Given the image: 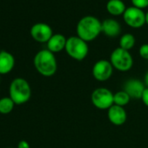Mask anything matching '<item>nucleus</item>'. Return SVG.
Masks as SVG:
<instances>
[{
    "label": "nucleus",
    "mask_w": 148,
    "mask_h": 148,
    "mask_svg": "<svg viewBox=\"0 0 148 148\" xmlns=\"http://www.w3.org/2000/svg\"><path fill=\"white\" fill-rule=\"evenodd\" d=\"M76 31L78 37L90 42L102 32V22L94 16H85L78 22Z\"/></svg>",
    "instance_id": "nucleus-1"
},
{
    "label": "nucleus",
    "mask_w": 148,
    "mask_h": 148,
    "mask_svg": "<svg viewBox=\"0 0 148 148\" xmlns=\"http://www.w3.org/2000/svg\"><path fill=\"white\" fill-rule=\"evenodd\" d=\"M34 66L37 71L45 77H51L58 70V63L53 52L48 49L41 50L34 57Z\"/></svg>",
    "instance_id": "nucleus-2"
},
{
    "label": "nucleus",
    "mask_w": 148,
    "mask_h": 148,
    "mask_svg": "<svg viewBox=\"0 0 148 148\" xmlns=\"http://www.w3.org/2000/svg\"><path fill=\"white\" fill-rule=\"evenodd\" d=\"M9 97L15 105H23L28 102L32 97V88L28 81L23 78L14 79L10 84Z\"/></svg>",
    "instance_id": "nucleus-3"
},
{
    "label": "nucleus",
    "mask_w": 148,
    "mask_h": 148,
    "mask_svg": "<svg viewBox=\"0 0 148 148\" xmlns=\"http://www.w3.org/2000/svg\"><path fill=\"white\" fill-rule=\"evenodd\" d=\"M64 50L69 57L78 61L85 59L89 52L87 42L78 36H71L67 38Z\"/></svg>",
    "instance_id": "nucleus-4"
},
{
    "label": "nucleus",
    "mask_w": 148,
    "mask_h": 148,
    "mask_svg": "<svg viewBox=\"0 0 148 148\" xmlns=\"http://www.w3.org/2000/svg\"><path fill=\"white\" fill-rule=\"evenodd\" d=\"M110 62L114 69L122 72L131 70L133 65V58L129 51L120 47L112 51L110 56Z\"/></svg>",
    "instance_id": "nucleus-5"
},
{
    "label": "nucleus",
    "mask_w": 148,
    "mask_h": 148,
    "mask_svg": "<svg viewBox=\"0 0 148 148\" xmlns=\"http://www.w3.org/2000/svg\"><path fill=\"white\" fill-rule=\"evenodd\" d=\"M92 105L99 110H108L114 105V93L105 87L95 89L91 95Z\"/></svg>",
    "instance_id": "nucleus-6"
},
{
    "label": "nucleus",
    "mask_w": 148,
    "mask_h": 148,
    "mask_svg": "<svg viewBox=\"0 0 148 148\" xmlns=\"http://www.w3.org/2000/svg\"><path fill=\"white\" fill-rule=\"evenodd\" d=\"M124 21L132 28H140L145 24V13L135 6L126 8L123 14Z\"/></svg>",
    "instance_id": "nucleus-7"
},
{
    "label": "nucleus",
    "mask_w": 148,
    "mask_h": 148,
    "mask_svg": "<svg viewBox=\"0 0 148 148\" xmlns=\"http://www.w3.org/2000/svg\"><path fill=\"white\" fill-rule=\"evenodd\" d=\"M113 70L114 68L110 60L100 59L93 64L92 72L93 78L99 82H105L112 77Z\"/></svg>",
    "instance_id": "nucleus-8"
},
{
    "label": "nucleus",
    "mask_w": 148,
    "mask_h": 148,
    "mask_svg": "<svg viewBox=\"0 0 148 148\" xmlns=\"http://www.w3.org/2000/svg\"><path fill=\"white\" fill-rule=\"evenodd\" d=\"M32 38L39 43H47L52 37V29L45 23H37L33 25L30 31Z\"/></svg>",
    "instance_id": "nucleus-9"
},
{
    "label": "nucleus",
    "mask_w": 148,
    "mask_h": 148,
    "mask_svg": "<svg viewBox=\"0 0 148 148\" xmlns=\"http://www.w3.org/2000/svg\"><path fill=\"white\" fill-rule=\"evenodd\" d=\"M145 89V86L144 82L137 79H128L125 85L123 90L130 96L131 99H141L142 94Z\"/></svg>",
    "instance_id": "nucleus-10"
},
{
    "label": "nucleus",
    "mask_w": 148,
    "mask_h": 148,
    "mask_svg": "<svg viewBox=\"0 0 148 148\" xmlns=\"http://www.w3.org/2000/svg\"><path fill=\"white\" fill-rule=\"evenodd\" d=\"M107 117L109 121L112 125H122L125 123L127 119V113L123 106L113 105L108 109Z\"/></svg>",
    "instance_id": "nucleus-11"
},
{
    "label": "nucleus",
    "mask_w": 148,
    "mask_h": 148,
    "mask_svg": "<svg viewBox=\"0 0 148 148\" xmlns=\"http://www.w3.org/2000/svg\"><path fill=\"white\" fill-rule=\"evenodd\" d=\"M15 65V58L12 53L6 51H0V75L10 73Z\"/></svg>",
    "instance_id": "nucleus-12"
},
{
    "label": "nucleus",
    "mask_w": 148,
    "mask_h": 148,
    "mask_svg": "<svg viewBox=\"0 0 148 148\" xmlns=\"http://www.w3.org/2000/svg\"><path fill=\"white\" fill-rule=\"evenodd\" d=\"M102 32L109 38H115L120 34L121 25L115 19H106L102 22Z\"/></svg>",
    "instance_id": "nucleus-13"
},
{
    "label": "nucleus",
    "mask_w": 148,
    "mask_h": 148,
    "mask_svg": "<svg viewBox=\"0 0 148 148\" xmlns=\"http://www.w3.org/2000/svg\"><path fill=\"white\" fill-rule=\"evenodd\" d=\"M66 41L67 38L63 34H53L52 37L49 39V41L46 43L47 49L53 53L60 52L61 51L64 50Z\"/></svg>",
    "instance_id": "nucleus-14"
},
{
    "label": "nucleus",
    "mask_w": 148,
    "mask_h": 148,
    "mask_svg": "<svg viewBox=\"0 0 148 148\" xmlns=\"http://www.w3.org/2000/svg\"><path fill=\"white\" fill-rule=\"evenodd\" d=\"M106 9L110 14L113 16H119L124 14L126 7L122 0H109L106 4Z\"/></svg>",
    "instance_id": "nucleus-15"
},
{
    "label": "nucleus",
    "mask_w": 148,
    "mask_h": 148,
    "mask_svg": "<svg viewBox=\"0 0 148 148\" xmlns=\"http://www.w3.org/2000/svg\"><path fill=\"white\" fill-rule=\"evenodd\" d=\"M135 42H136L135 37L132 34L125 33L122 35L119 39V47L124 50L130 51L135 45Z\"/></svg>",
    "instance_id": "nucleus-16"
},
{
    "label": "nucleus",
    "mask_w": 148,
    "mask_h": 148,
    "mask_svg": "<svg viewBox=\"0 0 148 148\" xmlns=\"http://www.w3.org/2000/svg\"><path fill=\"white\" fill-rule=\"evenodd\" d=\"M15 103L10 97H4L0 99V113L9 114L14 109Z\"/></svg>",
    "instance_id": "nucleus-17"
},
{
    "label": "nucleus",
    "mask_w": 148,
    "mask_h": 148,
    "mask_svg": "<svg viewBox=\"0 0 148 148\" xmlns=\"http://www.w3.org/2000/svg\"><path fill=\"white\" fill-rule=\"evenodd\" d=\"M130 100H131L130 96L124 90L114 93V105L124 107L130 102Z\"/></svg>",
    "instance_id": "nucleus-18"
},
{
    "label": "nucleus",
    "mask_w": 148,
    "mask_h": 148,
    "mask_svg": "<svg viewBox=\"0 0 148 148\" xmlns=\"http://www.w3.org/2000/svg\"><path fill=\"white\" fill-rule=\"evenodd\" d=\"M131 1L133 6L139 8L141 10L148 7V0H131Z\"/></svg>",
    "instance_id": "nucleus-19"
},
{
    "label": "nucleus",
    "mask_w": 148,
    "mask_h": 148,
    "mask_svg": "<svg viewBox=\"0 0 148 148\" xmlns=\"http://www.w3.org/2000/svg\"><path fill=\"white\" fill-rule=\"evenodd\" d=\"M139 55L142 58L148 60V44H144L140 46L138 50Z\"/></svg>",
    "instance_id": "nucleus-20"
},
{
    "label": "nucleus",
    "mask_w": 148,
    "mask_h": 148,
    "mask_svg": "<svg viewBox=\"0 0 148 148\" xmlns=\"http://www.w3.org/2000/svg\"><path fill=\"white\" fill-rule=\"evenodd\" d=\"M141 100L144 103V105L148 107V87H145V91H144V92L142 94Z\"/></svg>",
    "instance_id": "nucleus-21"
},
{
    "label": "nucleus",
    "mask_w": 148,
    "mask_h": 148,
    "mask_svg": "<svg viewBox=\"0 0 148 148\" xmlns=\"http://www.w3.org/2000/svg\"><path fill=\"white\" fill-rule=\"evenodd\" d=\"M18 148H31V146L26 140H20L18 144Z\"/></svg>",
    "instance_id": "nucleus-22"
},
{
    "label": "nucleus",
    "mask_w": 148,
    "mask_h": 148,
    "mask_svg": "<svg viewBox=\"0 0 148 148\" xmlns=\"http://www.w3.org/2000/svg\"><path fill=\"white\" fill-rule=\"evenodd\" d=\"M144 84L145 86V87H148V71L145 73V78H144Z\"/></svg>",
    "instance_id": "nucleus-23"
},
{
    "label": "nucleus",
    "mask_w": 148,
    "mask_h": 148,
    "mask_svg": "<svg viewBox=\"0 0 148 148\" xmlns=\"http://www.w3.org/2000/svg\"><path fill=\"white\" fill-rule=\"evenodd\" d=\"M145 23L148 25V12L145 13Z\"/></svg>",
    "instance_id": "nucleus-24"
}]
</instances>
